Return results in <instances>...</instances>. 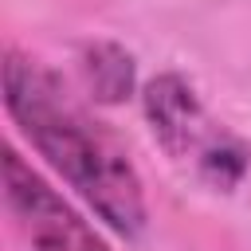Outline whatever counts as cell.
<instances>
[{
	"label": "cell",
	"mask_w": 251,
	"mask_h": 251,
	"mask_svg": "<svg viewBox=\"0 0 251 251\" xmlns=\"http://www.w3.org/2000/svg\"><path fill=\"white\" fill-rule=\"evenodd\" d=\"M4 110L27 145L90 204L98 220L118 235L145 231V188L129 153L43 63L12 47L4 51Z\"/></svg>",
	"instance_id": "cell-1"
},
{
	"label": "cell",
	"mask_w": 251,
	"mask_h": 251,
	"mask_svg": "<svg viewBox=\"0 0 251 251\" xmlns=\"http://www.w3.org/2000/svg\"><path fill=\"white\" fill-rule=\"evenodd\" d=\"M145 118L169 157L192 161L196 173L208 176L216 188H231L247 173L251 153L204 114L200 98L180 75H161L145 86Z\"/></svg>",
	"instance_id": "cell-2"
},
{
	"label": "cell",
	"mask_w": 251,
	"mask_h": 251,
	"mask_svg": "<svg viewBox=\"0 0 251 251\" xmlns=\"http://www.w3.org/2000/svg\"><path fill=\"white\" fill-rule=\"evenodd\" d=\"M4 204L31 251H110L102 235L12 145L4 149Z\"/></svg>",
	"instance_id": "cell-3"
},
{
	"label": "cell",
	"mask_w": 251,
	"mask_h": 251,
	"mask_svg": "<svg viewBox=\"0 0 251 251\" xmlns=\"http://www.w3.org/2000/svg\"><path fill=\"white\" fill-rule=\"evenodd\" d=\"M82 75L102 102H122L133 90V59L114 43H90L82 51Z\"/></svg>",
	"instance_id": "cell-4"
}]
</instances>
